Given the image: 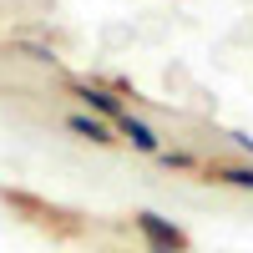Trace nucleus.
<instances>
[{
    "mask_svg": "<svg viewBox=\"0 0 253 253\" xmlns=\"http://www.w3.org/2000/svg\"><path fill=\"white\" fill-rule=\"evenodd\" d=\"M137 233L147 238L152 253H187V233L177 223H167L162 213H137Z\"/></svg>",
    "mask_w": 253,
    "mask_h": 253,
    "instance_id": "1",
    "label": "nucleus"
},
{
    "mask_svg": "<svg viewBox=\"0 0 253 253\" xmlns=\"http://www.w3.org/2000/svg\"><path fill=\"white\" fill-rule=\"evenodd\" d=\"M117 132L132 142L137 152H162V137H157V132H152V126H147L142 117H132V112H122V117H117Z\"/></svg>",
    "mask_w": 253,
    "mask_h": 253,
    "instance_id": "2",
    "label": "nucleus"
},
{
    "mask_svg": "<svg viewBox=\"0 0 253 253\" xmlns=\"http://www.w3.org/2000/svg\"><path fill=\"white\" fill-rule=\"evenodd\" d=\"M76 96H81V101H86V107H91V112H96L101 122H117V117L126 112V107H122V101H117L112 91H101V86H81Z\"/></svg>",
    "mask_w": 253,
    "mask_h": 253,
    "instance_id": "3",
    "label": "nucleus"
},
{
    "mask_svg": "<svg viewBox=\"0 0 253 253\" xmlns=\"http://www.w3.org/2000/svg\"><path fill=\"white\" fill-rule=\"evenodd\" d=\"M66 126H71L76 137H86V142H96V147H107V142H112V126L101 122V117H86V112H76V117H71Z\"/></svg>",
    "mask_w": 253,
    "mask_h": 253,
    "instance_id": "4",
    "label": "nucleus"
},
{
    "mask_svg": "<svg viewBox=\"0 0 253 253\" xmlns=\"http://www.w3.org/2000/svg\"><path fill=\"white\" fill-rule=\"evenodd\" d=\"M218 182H228V187H248V193H253V167H218Z\"/></svg>",
    "mask_w": 253,
    "mask_h": 253,
    "instance_id": "5",
    "label": "nucleus"
}]
</instances>
